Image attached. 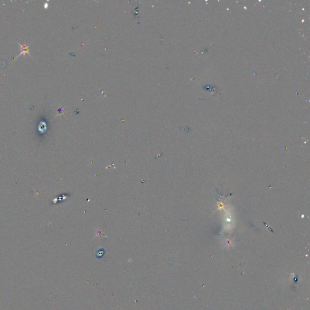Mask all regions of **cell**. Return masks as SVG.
<instances>
[{
  "mask_svg": "<svg viewBox=\"0 0 310 310\" xmlns=\"http://www.w3.org/2000/svg\"><path fill=\"white\" fill-rule=\"evenodd\" d=\"M18 45H19V46L20 47H21V52H20V53H19V55H18V56H16L15 58H14V59H13V60H14V59H17V58H18V57H19V56H21V55H24V56H26V53H27V54H28V55H29V56H31V53H30V50H29V48H29V46H30V45H31L32 43H31V44H30L29 45H28V46H26V45H24V46H22V45H21V44H20V43H18Z\"/></svg>",
  "mask_w": 310,
  "mask_h": 310,
  "instance_id": "6da1fadb",
  "label": "cell"
}]
</instances>
